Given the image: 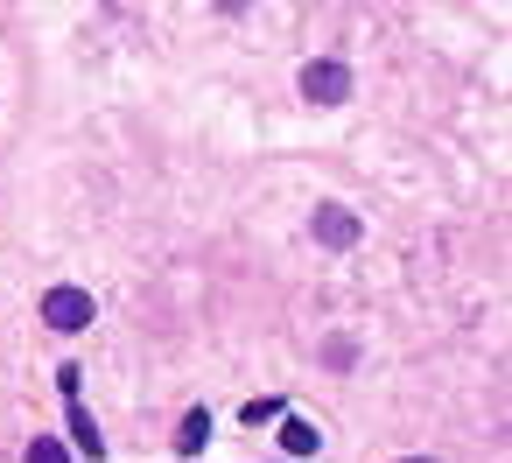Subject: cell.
Returning a JSON list of instances; mask_svg holds the SVG:
<instances>
[{
  "label": "cell",
  "instance_id": "obj_6",
  "mask_svg": "<svg viewBox=\"0 0 512 463\" xmlns=\"http://www.w3.org/2000/svg\"><path fill=\"white\" fill-rule=\"evenodd\" d=\"M281 442H288V456H309V449L323 442V428H316V421H288V428H281Z\"/></svg>",
  "mask_w": 512,
  "mask_h": 463
},
{
  "label": "cell",
  "instance_id": "obj_4",
  "mask_svg": "<svg viewBox=\"0 0 512 463\" xmlns=\"http://www.w3.org/2000/svg\"><path fill=\"white\" fill-rule=\"evenodd\" d=\"M204 442H211V414H204V407H190V414H183V428H176V456H197Z\"/></svg>",
  "mask_w": 512,
  "mask_h": 463
},
{
  "label": "cell",
  "instance_id": "obj_1",
  "mask_svg": "<svg viewBox=\"0 0 512 463\" xmlns=\"http://www.w3.org/2000/svg\"><path fill=\"white\" fill-rule=\"evenodd\" d=\"M43 323L64 330V337L85 330V323H92V295H85V288H50V295H43Z\"/></svg>",
  "mask_w": 512,
  "mask_h": 463
},
{
  "label": "cell",
  "instance_id": "obj_8",
  "mask_svg": "<svg viewBox=\"0 0 512 463\" xmlns=\"http://www.w3.org/2000/svg\"><path fill=\"white\" fill-rule=\"evenodd\" d=\"M400 463H435V456H400Z\"/></svg>",
  "mask_w": 512,
  "mask_h": 463
},
{
  "label": "cell",
  "instance_id": "obj_3",
  "mask_svg": "<svg viewBox=\"0 0 512 463\" xmlns=\"http://www.w3.org/2000/svg\"><path fill=\"white\" fill-rule=\"evenodd\" d=\"M316 239L323 246H358V218L344 204H316Z\"/></svg>",
  "mask_w": 512,
  "mask_h": 463
},
{
  "label": "cell",
  "instance_id": "obj_7",
  "mask_svg": "<svg viewBox=\"0 0 512 463\" xmlns=\"http://www.w3.org/2000/svg\"><path fill=\"white\" fill-rule=\"evenodd\" d=\"M29 463H71V449H64L57 435H36V442H29Z\"/></svg>",
  "mask_w": 512,
  "mask_h": 463
},
{
  "label": "cell",
  "instance_id": "obj_5",
  "mask_svg": "<svg viewBox=\"0 0 512 463\" xmlns=\"http://www.w3.org/2000/svg\"><path fill=\"white\" fill-rule=\"evenodd\" d=\"M71 435H78V449H85V456H92V463H99V456H106V435H99V428H92V414H85V407H78V400H71Z\"/></svg>",
  "mask_w": 512,
  "mask_h": 463
},
{
  "label": "cell",
  "instance_id": "obj_2",
  "mask_svg": "<svg viewBox=\"0 0 512 463\" xmlns=\"http://www.w3.org/2000/svg\"><path fill=\"white\" fill-rule=\"evenodd\" d=\"M302 99H316V106H344V99H351V71L330 64V57L309 64V71H302Z\"/></svg>",
  "mask_w": 512,
  "mask_h": 463
}]
</instances>
